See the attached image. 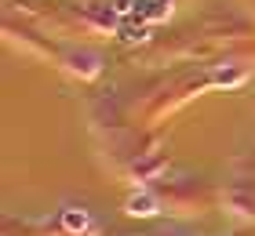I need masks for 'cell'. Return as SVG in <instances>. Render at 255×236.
I'll list each match as a JSON object with an SVG mask.
<instances>
[{
	"label": "cell",
	"mask_w": 255,
	"mask_h": 236,
	"mask_svg": "<svg viewBox=\"0 0 255 236\" xmlns=\"http://www.w3.org/2000/svg\"><path fill=\"white\" fill-rule=\"evenodd\" d=\"M128 207H131V215H153V211H149V207H153V200H131Z\"/></svg>",
	"instance_id": "cell-1"
}]
</instances>
